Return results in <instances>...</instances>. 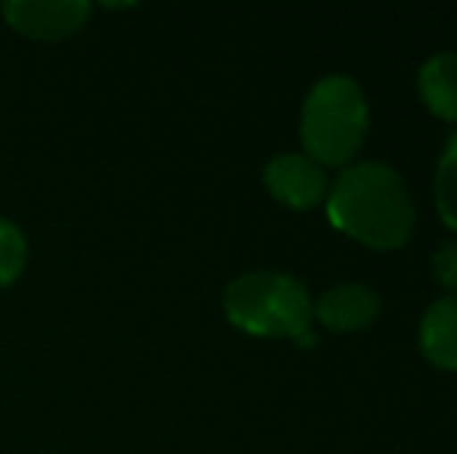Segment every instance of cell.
Returning a JSON list of instances; mask_svg holds the SVG:
<instances>
[{"mask_svg": "<svg viewBox=\"0 0 457 454\" xmlns=\"http://www.w3.org/2000/svg\"><path fill=\"white\" fill-rule=\"evenodd\" d=\"M327 215L333 227L373 249H398L414 230V202L404 181L379 162L343 171L333 184Z\"/></svg>", "mask_w": 457, "mask_h": 454, "instance_id": "1", "label": "cell"}, {"mask_svg": "<svg viewBox=\"0 0 457 454\" xmlns=\"http://www.w3.org/2000/svg\"><path fill=\"white\" fill-rule=\"evenodd\" d=\"M224 315L237 330L271 340H299L312 327L308 290L283 271H249L224 290Z\"/></svg>", "mask_w": 457, "mask_h": 454, "instance_id": "2", "label": "cell"}, {"mask_svg": "<svg viewBox=\"0 0 457 454\" xmlns=\"http://www.w3.org/2000/svg\"><path fill=\"white\" fill-rule=\"evenodd\" d=\"M364 94L345 75H330L312 87L302 110V144L314 165H345L367 134Z\"/></svg>", "mask_w": 457, "mask_h": 454, "instance_id": "3", "label": "cell"}, {"mask_svg": "<svg viewBox=\"0 0 457 454\" xmlns=\"http://www.w3.org/2000/svg\"><path fill=\"white\" fill-rule=\"evenodd\" d=\"M4 19L25 37L60 41L87 22L91 4L85 0H10L0 6Z\"/></svg>", "mask_w": 457, "mask_h": 454, "instance_id": "4", "label": "cell"}, {"mask_svg": "<svg viewBox=\"0 0 457 454\" xmlns=\"http://www.w3.org/2000/svg\"><path fill=\"white\" fill-rule=\"evenodd\" d=\"M265 184L277 202L289 209H314L327 194V175L320 165L299 153H283L265 165Z\"/></svg>", "mask_w": 457, "mask_h": 454, "instance_id": "5", "label": "cell"}, {"mask_svg": "<svg viewBox=\"0 0 457 454\" xmlns=\"http://www.w3.org/2000/svg\"><path fill=\"white\" fill-rule=\"evenodd\" d=\"M379 315V296L370 286L361 284H343L333 286L320 296L318 318L327 330L333 334H355V330H367Z\"/></svg>", "mask_w": 457, "mask_h": 454, "instance_id": "6", "label": "cell"}, {"mask_svg": "<svg viewBox=\"0 0 457 454\" xmlns=\"http://www.w3.org/2000/svg\"><path fill=\"white\" fill-rule=\"evenodd\" d=\"M420 349L429 364L442 370H457V296L429 305L420 321Z\"/></svg>", "mask_w": 457, "mask_h": 454, "instance_id": "7", "label": "cell"}, {"mask_svg": "<svg viewBox=\"0 0 457 454\" xmlns=\"http://www.w3.org/2000/svg\"><path fill=\"white\" fill-rule=\"evenodd\" d=\"M420 97L445 121H457V54H439L420 69Z\"/></svg>", "mask_w": 457, "mask_h": 454, "instance_id": "8", "label": "cell"}, {"mask_svg": "<svg viewBox=\"0 0 457 454\" xmlns=\"http://www.w3.org/2000/svg\"><path fill=\"white\" fill-rule=\"evenodd\" d=\"M436 206L448 227L457 230V134L448 140L436 169Z\"/></svg>", "mask_w": 457, "mask_h": 454, "instance_id": "9", "label": "cell"}, {"mask_svg": "<svg viewBox=\"0 0 457 454\" xmlns=\"http://www.w3.org/2000/svg\"><path fill=\"white\" fill-rule=\"evenodd\" d=\"M29 261V240L12 221L0 219V290L10 286L22 274Z\"/></svg>", "mask_w": 457, "mask_h": 454, "instance_id": "10", "label": "cell"}, {"mask_svg": "<svg viewBox=\"0 0 457 454\" xmlns=\"http://www.w3.org/2000/svg\"><path fill=\"white\" fill-rule=\"evenodd\" d=\"M433 277L448 290H457V243H445L433 255Z\"/></svg>", "mask_w": 457, "mask_h": 454, "instance_id": "11", "label": "cell"}]
</instances>
